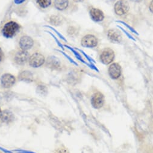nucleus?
Wrapping results in <instances>:
<instances>
[{
    "label": "nucleus",
    "instance_id": "1",
    "mask_svg": "<svg viewBox=\"0 0 153 153\" xmlns=\"http://www.w3.org/2000/svg\"><path fill=\"white\" fill-rule=\"evenodd\" d=\"M17 48L31 53L36 50H39L40 44L32 36L21 33L16 37Z\"/></svg>",
    "mask_w": 153,
    "mask_h": 153
},
{
    "label": "nucleus",
    "instance_id": "2",
    "mask_svg": "<svg viewBox=\"0 0 153 153\" xmlns=\"http://www.w3.org/2000/svg\"><path fill=\"white\" fill-rule=\"evenodd\" d=\"M22 30V27L17 21L9 19L2 26L1 33L6 39H13L17 37Z\"/></svg>",
    "mask_w": 153,
    "mask_h": 153
},
{
    "label": "nucleus",
    "instance_id": "3",
    "mask_svg": "<svg viewBox=\"0 0 153 153\" xmlns=\"http://www.w3.org/2000/svg\"><path fill=\"white\" fill-rule=\"evenodd\" d=\"M31 53L18 48L9 52V58L11 62L16 66H24L28 63Z\"/></svg>",
    "mask_w": 153,
    "mask_h": 153
},
{
    "label": "nucleus",
    "instance_id": "4",
    "mask_svg": "<svg viewBox=\"0 0 153 153\" xmlns=\"http://www.w3.org/2000/svg\"><path fill=\"white\" fill-rule=\"evenodd\" d=\"M46 59L42 51L36 50L30 54L27 63L33 68H39L45 65Z\"/></svg>",
    "mask_w": 153,
    "mask_h": 153
},
{
    "label": "nucleus",
    "instance_id": "5",
    "mask_svg": "<svg viewBox=\"0 0 153 153\" xmlns=\"http://www.w3.org/2000/svg\"><path fill=\"white\" fill-rule=\"evenodd\" d=\"M16 79L15 76L10 73L3 74L0 78V84L1 87L4 89H9L13 87L16 83Z\"/></svg>",
    "mask_w": 153,
    "mask_h": 153
},
{
    "label": "nucleus",
    "instance_id": "6",
    "mask_svg": "<svg viewBox=\"0 0 153 153\" xmlns=\"http://www.w3.org/2000/svg\"><path fill=\"white\" fill-rule=\"evenodd\" d=\"M81 45L85 48H92L97 46L98 41L97 38L93 34H88L85 35L81 39Z\"/></svg>",
    "mask_w": 153,
    "mask_h": 153
},
{
    "label": "nucleus",
    "instance_id": "7",
    "mask_svg": "<svg viewBox=\"0 0 153 153\" xmlns=\"http://www.w3.org/2000/svg\"><path fill=\"white\" fill-rule=\"evenodd\" d=\"M45 20L52 27L61 26L65 22V18L60 14H52L48 15L45 18Z\"/></svg>",
    "mask_w": 153,
    "mask_h": 153
},
{
    "label": "nucleus",
    "instance_id": "8",
    "mask_svg": "<svg viewBox=\"0 0 153 153\" xmlns=\"http://www.w3.org/2000/svg\"><path fill=\"white\" fill-rule=\"evenodd\" d=\"M114 12L118 15H124L126 14L130 9L129 4L126 0H120L114 4Z\"/></svg>",
    "mask_w": 153,
    "mask_h": 153
},
{
    "label": "nucleus",
    "instance_id": "9",
    "mask_svg": "<svg viewBox=\"0 0 153 153\" xmlns=\"http://www.w3.org/2000/svg\"><path fill=\"white\" fill-rule=\"evenodd\" d=\"M45 65L47 68L52 70H58L62 66V62L56 56L50 55L47 57Z\"/></svg>",
    "mask_w": 153,
    "mask_h": 153
},
{
    "label": "nucleus",
    "instance_id": "10",
    "mask_svg": "<svg viewBox=\"0 0 153 153\" xmlns=\"http://www.w3.org/2000/svg\"><path fill=\"white\" fill-rule=\"evenodd\" d=\"M35 6L40 11L47 12L53 7L54 0H33Z\"/></svg>",
    "mask_w": 153,
    "mask_h": 153
},
{
    "label": "nucleus",
    "instance_id": "11",
    "mask_svg": "<svg viewBox=\"0 0 153 153\" xmlns=\"http://www.w3.org/2000/svg\"><path fill=\"white\" fill-rule=\"evenodd\" d=\"M114 59V53L110 48L104 49L100 56V61L104 65H108L111 63Z\"/></svg>",
    "mask_w": 153,
    "mask_h": 153
},
{
    "label": "nucleus",
    "instance_id": "12",
    "mask_svg": "<svg viewBox=\"0 0 153 153\" xmlns=\"http://www.w3.org/2000/svg\"><path fill=\"white\" fill-rule=\"evenodd\" d=\"M71 1V0H54L53 7L59 12H66L69 10Z\"/></svg>",
    "mask_w": 153,
    "mask_h": 153
},
{
    "label": "nucleus",
    "instance_id": "13",
    "mask_svg": "<svg viewBox=\"0 0 153 153\" xmlns=\"http://www.w3.org/2000/svg\"><path fill=\"white\" fill-rule=\"evenodd\" d=\"M91 104L95 108H100L104 104V97L100 92L94 94L91 98Z\"/></svg>",
    "mask_w": 153,
    "mask_h": 153
},
{
    "label": "nucleus",
    "instance_id": "14",
    "mask_svg": "<svg viewBox=\"0 0 153 153\" xmlns=\"http://www.w3.org/2000/svg\"><path fill=\"white\" fill-rule=\"evenodd\" d=\"M108 74L113 79H118L121 75V68L118 63H113L108 68Z\"/></svg>",
    "mask_w": 153,
    "mask_h": 153
},
{
    "label": "nucleus",
    "instance_id": "15",
    "mask_svg": "<svg viewBox=\"0 0 153 153\" xmlns=\"http://www.w3.org/2000/svg\"><path fill=\"white\" fill-rule=\"evenodd\" d=\"M89 15L91 19L95 22L102 21L104 18L103 12L97 8L91 7L89 9Z\"/></svg>",
    "mask_w": 153,
    "mask_h": 153
},
{
    "label": "nucleus",
    "instance_id": "16",
    "mask_svg": "<svg viewBox=\"0 0 153 153\" xmlns=\"http://www.w3.org/2000/svg\"><path fill=\"white\" fill-rule=\"evenodd\" d=\"M107 37L108 39L114 43H120L122 41V36L120 33L114 29H111L108 31Z\"/></svg>",
    "mask_w": 153,
    "mask_h": 153
},
{
    "label": "nucleus",
    "instance_id": "17",
    "mask_svg": "<svg viewBox=\"0 0 153 153\" xmlns=\"http://www.w3.org/2000/svg\"><path fill=\"white\" fill-rule=\"evenodd\" d=\"M18 80L21 82L27 83L33 82L34 80V76L32 72L29 71H22L18 75Z\"/></svg>",
    "mask_w": 153,
    "mask_h": 153
},
{
    "label": "nucleus",
    "instance_id": "18",
    "mask_svg": "<svg viewBox=\"0 0 153 153\" xmlns=\"http://www.w3.org/2000/svg\"><path fill=\"white\" fill-rule=\"evenodd\" d=\"M14 114L10 110H6L2 112L1 120L3 123H10L14 120Z\"/></svg>",
    "mask_w": 153,
    "mask_h": 153
},
{
    "label": "nucleus",
    "instance_id": "19",
    "mask_svg": "<svg viewBox=\"0 0 153 153\" xmlns=\"http://www.w3.org/2000/svg\"><path fill=\"white\" fill-rule=\"evenodd\" d=\"M15 13L19 17H24L27 15L28 10L26 7V5L16 6V8L15 10Z\"/></svg>",
    "mask_w": 153,
    "mask_h": 153
},
{
    "label": "nucleus",
    "instance_id": "20",
    "mask_svg": "<svg viewBox=\"0 0 153 153\" xmlns=\"http://www.w3.org/2000/svg\"><path fill=\"white\" fill-rule=\"evenodd\" d=\"M67 34L71 37H75L77 36L79 33V30L75 26H69L66 30Z\"/></svg>",
    "mask_w": 153,
    "mask_h": 153
},
{
    "label": "nucleus",
    "instance_id": "21",
    "mask_svg": "<svg viewBox=\"0 0 153 153\" xmlns=\"http://www.w3.org/2000/svg\"><path fill=\"white\" fill-rule=\"evenodd\" d=\"M45 27H46V28H50V30H51L54 33H55L56 34V35H57V36L60 38V39H62L63 41H65V42H66L67 41H66V39H65V37L61 34V33H60L56 28H54V27H53L52 26H51V25H45L44 26Z\"/></svg>",
    "mask_w": 153,
    "mask_h": 153
},
{
    "label": "nucleus",
    "instance_id": "22",
    "mask_svg": "<svg viewBox=\"0 0 153 153\" xmlns=\"http://www.w3.org/2000/svg\"><path fill=\"white\" fill-rule=\"evenodd\" d=\"M45 32L46 33H48L54 39V40L55 41V42H56V43L57 44V46L59 47V48H60L61 49H62L63 50H64V47H63V45H62V43H60V42L59 41V39H58V38L53 34V33H52V32H51V31H45Z\"/></svg>",
    "mask_w": 153,
    "mask_h": 153
},
{
    "label": "nucleus",
    "instance_id": "23",
    "mask_svg": "<svg viewBox=\"0 0 153 153\" xmlns=\"http://www.w3.org/2000/svg\"><path fill=\"white\" fill-rule=\"evenodd\" d=\"M37 91V92H39V94L41 93L42 95H44V92L45 94H47V91H48L47 88L45 86H42V85H40L38 86Z\"/></svg>",
    "mask_w": 153,
    "mask_h": 153
},
{
    "label": "nucleus",
    "instance_id": "24",
    "mask_svg": "<svg viewBox=\"0 0 153 153\" xmlns=\"http://www.w3.org/2000/svg\"><path fill=\"white\" fill-rule=\"evenodd\" d=\"M28 0H13V4L16 6L26 5Z\"/></svg>",
    "mask_w": 153,
    "mask_h": 153
},
{
    "label": "nucleus",
    "instance_id": "25",
    "mask_svg": "<svg viewBox=\"0 0 153 153\" xmlns=\"http://www.w3.org/2000/svg\"><path fill=\"white\" fill-rule=\"evenodd\" d=\"M6 57V55L4 53V51H3V48L0 47V63H1L4 61V60L5 59Z\"/></svg>",
    "mask_w": 153,
    "mask_h": 153
},
{
    "label": "nucleus",
    "instance_id": "26",
    "mask_svg": "<svg viewBox=\"0 0 153 153\" xmlns=\"http://www.w3.org/2000/svg\"><path fill=\"white\" fill-rule=\"evenodd\" d=\"M56 51H58V52L61 53H62V54L65 57H66V59H68V60H69L71 63H74V64H75V65H77V64H76V63H75V62H74V60H73L71 57H69V56H68L65 53H64L63 51H62V50H56Z\"/></svg>",
    "mask_w": 153,
    "mask_h": 153
},
{
    "label": "nucleus",
    "instance_id": "27",
    "mask_svg": "<svg viewBox=\"0 0 153 153\" xmlns=\"http://www.w3.org/2000/svg\"><path fill=\"white\" fill-rule=\"evenodd\" d=\"M54 153H69L68 150L65 148H63V147H61V148H58L55 152Z\"/></svg>",
    "mask_w": 153,
    "mask_h": 153
},
{
    "label": "nucleus",
    "instance_id": "28",
    "mask_svg": "<svg viewBox=\"0 0 153 153\" xmlns=\"http://www.w3.org/2000/svg\"><path fill=\"white\" fill-rule=\"evenodd\" d=\"M13 152H17V153H36V152L31 151L24 150V149H19L13 150Z\"/></svg>",
    "mask_w": 153,
    "mask_h": 153
},
{
    "label": "nucleus",
    "instance_id": "29",
    "mask_svg": "<svg viewBox=\"0 0 153 153\" xmlns=\"http://www.w3.org/2000/svg\"><path fill=\"white\" fill-rule=\"evenodd\" d=\"M0 150L2 151H3V152H4V153H13L12 151H9V150H8V149H6V148H3V147H1V146H0Z\"/></svg>",
    "mask_w": 153,
    "mask_h": 153
},
{
    "label": "nucleus",
    "instance_id": "30",
    "mask_svg": "<svg viewBox=\"0 0 153 153\" xmlns=\"http://www.w3.org/2000/svg\"><path fill=\"white\" fill-rule=\"evenodd\" d=\"M149 10L153 13V0L149 4Z\"/></svg>",
    "mask_w": 153,
    "mask_h": 153
},
{
    "label": "nucleus",
    "instance_id": "31",
    "mask_svg": "<svg viewBox=\"0 0 153 153\" xmlns=\"http://www.w3.org/2000/svg\"><path fill=\"white\" fill-rule=\"evenodd\" d=\"M71 1L74 3H82L84 1V0H71Z\"/></svg>",
    "mask_w": 153,
    "mask_h": 153
},
{
    "label": "nucleus",
    "instance_id": "32",
    "mask_svg": "<svg viewBox=\"0 0 153 153\" xmlns=\"http://www.w3.org/2000/svg\"><path fill=\"white\" fill-rule=\"evenodd\" d=\"M131 1H133V2H136V3H139L140 1H142V0H131Z\"/></svg>",
    "mask_w": 153,
    "mask_h": 153
},
{
    "label": "nucleus",
    "instance_id": "33",
    "mask_svg": "<svg viewBox=\"0 0 153 153\" xmlns=\"http://www.w3.org/2000/svg\"><path fill=\"white\" fill-rule=\"evenodd\" d=\"M2 111H1V108H0V119H1V115H2Z\"/></svg>",
    "mask_w": 153,
    "mask_h": 153
},
{
    "label": "nucleus",
    "instance_id": "34",
    "mask_svg": "<svg viewBox=\"0 0 153 153\" xmlns=\"http://www.w3.org/2000/svg\"><path fill=\"white\" fill-rule=\"evenodd\" d=\"M107 1H114V0H107Z\"/></svg>",
    "mask_w": 153,
    "mask_h": 153
}]
</instances>
